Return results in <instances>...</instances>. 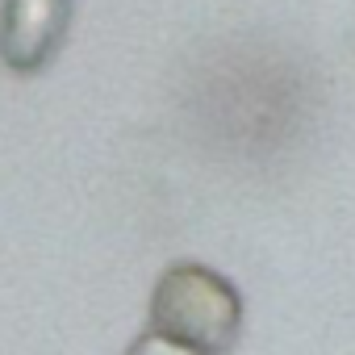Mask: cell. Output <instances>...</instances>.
I'll return each instance as SVG.
<instances>
[{"instance_id": "6da1fadb", "label": "cell", "mask_w": 355, "mask_h": 355, "mask_svg": "<svg viewBox=\"0 0 355 355\" xmlns=\"http://www.w3.org/2000/svg\"><path fill=\"white\" fill-rule=\"evenodd\" d=\"M150 330H163L205 355H226L243 334V297L205 263H175L150 293Z\"/></svg>"}, {"instance_id": "7a4b0ae2", "label": "cell", "mask_w": 355, "mask_h": 355, "mask_svg": "<svg viewBox=\"0 0 355 355\" xmlns=\"http://www.w3.org/2000/svg\"><path fill=\"white\" fill-rule=\"evenodd\" d=\"M71 30V0H5L0 9V59L17 76L42 71Z\"/></svg>"}, {"instance_id": "3957f363", "label": "cell", "mask_w": 355, "mask_h": 355, "mask_svg": "<svg viewBox=\"0 0 355 355\" xmlns=\"http://www.w3.org/2000/svg\"><path fill=\"white\" fill-rule=\"evenodd\" d=\"M125 355H205V351H197V347H189V343H180V338H171V334H163V330H146V334H138V338L130 343Z\"/></svg>"}]
</instances>
